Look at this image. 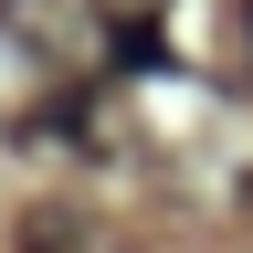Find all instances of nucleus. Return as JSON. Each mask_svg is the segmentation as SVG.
Here are the masks:
<instances>
[{
    "label": "nucleus",
    "mask_w": 253,
    "mask_h": 253,
    "mask_svg": "<svg viewBox=\"0 0 253 253\" xmlns=\"http://www.w3.org/2000/svg\"><path fill=\"white\" fill-rule=\"evenodd\" d=\"M21 253H95V232L74 211H21Z\"/></svg>",
    "instance_id": "obj_1"
},
{
    "label": "nucleus",
    "mask_w": 253,
    "mask_h": 253,
    "mask_svg": "<svg viewBox=\"0 0 253 253\" xmlns=\"http://www.w3.org/2000/svg\"><path fill=\"white\" fill-rule=\"evenodd\" d=\"M232 53H243V74H253V0L232 11Z\"/></svg>",
    "instance_id": "obj_2"
}]
</instances>
